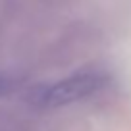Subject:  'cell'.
<instances>
[{
    "mask_svg": "<svg viewBox=\"0 0 131 131\" xmlns=\"http://www.w3.org/2000/svg\"><path fill=\"white\" fill-rule=\"evenodd\" d=\"M108 85V77L100 71H81L58 79L52 85H45L31 96L33 104L39 108H62L87 100L102 93Z\"/></svg>",
    "mask_w": 131,
    "mask_h": 131,
    "instance_id": "6da1fadb",
    "label": "cell"
},
{
    "mask_svg": "<svg viewBox=\"0 0 131 131\" xmlns=\"http://www.w3.org/2000/svg\"><path fill=\"white\" fill-rule=\"evenodd\" d=\"M17 87H19L17 77H14V75H10V73H0V98L12 94Z\"/></svg>",
    "mask_w": 131,
    "mask_h": 131,
    "instance_id": "7a4b0ae2",
    "label": "cell"
}]
</instances>
